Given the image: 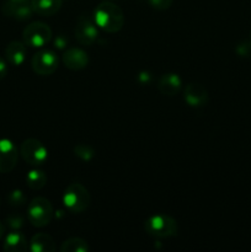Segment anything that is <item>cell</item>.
<instances>
[{"label":"cell","mask_w":251,"mask_h":252,"mask_svg":"<svg viewBox=\"0 0 251 252\" xmlns=\"http://www.w3.org/2000/svg\"><path fill=\"white\" fill-rule=\"evenodd\" d=\"M63 64L70 70H83L88 66L89 56L83 49L71 47L64 52Z\"/></svg>","instance_id":"7c38bea8"},{"label":"cell","mask_w":251,"mask_h":252,"mask_svg":"<svg viewBox=\"0 0 251 252\" xmlns=\"http://www.w3.org/2000/svg\"><path fill=\"white\" fill-rule=\"evenodd\" d=\"M27 218L36 228H44L53 218V207L44 197H37L30 202L27 207Z\"/></svg>","instance_id":"277c9868"},{"label":"cell","mask_w":251,"mask_h":252,"mask_svg":"<svg viewBox=\"0 0 251 252\" xmlns=\"http://www.w3.org/2000/svg\"><path fill=\"white\" fill-rule=\"evenodd\" d=\"M94 21L102 31L107 33H116L121 31L125 25V15L118 5L105 0L94 10Z\"/></svg>","instance_id":"6da1fadb"},{"label":"cell","mask_w":251,"mask_h":252,"mask_svg":"<svg viewBox=\"0 0 251 252\" xmlns=\"http://www.w3.org/2000/svg\"><path fill=\"white\" fill-rule=\"evenodd\" d=\"M150 80H152V76H150V74L148 71H142L138 75V81L140 84H149Z\"/></svg>","instance_id":"4316f807"},{"label":"cell","mask_w":251,"mask_h":252,"mask_svg":"<svg viewBox=\"0 0 251 252\" xmlns=\"http://www.w3.org/2000/svg\"><path fill=\"white\" fill-rule=\"evenodd\" d=\"M63 203L70 213H83L91 203L90 193L83 185L74 182L69 185L64 191Z\"/></svg>","instance_id":"7a4b0ae2"},{"label":"cell","mask_w":251,"mask_h":252,"mask_svg":"<svg viewBox=\"0 0 251 252\" xmlns=\"http://www.w3.org/2000/svg\"><path fill=\"white\" fill-rule=\"evenodd\" d=\"M20 155L27 164L39 166L48 159V150L39 140L30 138L24 140L20 145Z\"/></svg>","instance_id":"8992f818"},{"label":"cell","mask_w":251,"mask_h":252,"mask_svg":"<svg viewBox=\"0 0 251 252\" xmlns=\"http://www.w3.org/2000/svg\"><path fill=\"white\" fill-rule=\"evenodd\" d=\"M73 150L75 157H78L83 161H90L95 157V150L88 144H76Z\"/></svg>","instance_id":"ffe728a7"},{"label":"cell","mask_w":251,"mask_h":252,"mask_svg":"<svg viewBox=\"0 0 251 252\" xmlns=\"http://www.w3.org/2000/svg\"><path fill=\"white\" fill-rule=\"evenodd\" d=\"M174 0H147L148 4L155 10H159V11H164L167 10L172 5Z\"/></svg>","instance_id":"7402d4cb"},{"label":"cell","mask_w":251,"mask_h":252,"mask_svg":"<svg viewBox=\"0 0 251 252\" xmlns=\"http://www.w3.org/2000/svg\"><path fill=\"white\" fill-rule=\"evenodd\" d=\"M31 65L34 73L38 74V75H51L58 69V57L53 51L42 49V51L33 54Z\"/></svg>","instance_id":"52a82bcc"},{"label":"cell","mask_w":251,"mask_h":252,"mask_svg":"<svg viewBox=\"0 0 251 252\" xmlns=\"http://www.w3.org/2000/svg\"><path fill=\"white\" fill-rule=\"evenodd\" d=\"M107 1H112V0H107Z\"/></svg>","instance_id":"f546056e"},{"label":"cell","mask_w":251,"mask_h":252,"mask_svg":"<svg viewBox=\"0 0 251 252\" xmlns=\"http://www.w3.org/2000/svg\"><path fill=\"white\" fill-rule=\"evenodd\" d=\"M7 75V64L2 57H0V81Z\"/></svg>","instance_id":"484cf974"},{"label":"cell","mask_w":251,"mask_h":252,"mask_svg":"<svg viewBox=\"0 0 251 252\" xmlns=\"http://www.w3.org/2000/svg\"><path fill=\"white\" fill-rule=\"evenodd\" d=\"M19 150L16 145L7 138L0 139V172L7 174L15 169L19 160Z\"/></svg>","instance_id":"9c48e42d"},{"label":"cell","mask_w":251,"mask_h":252,"mask_svg":"<svg viewBox=\"0 0 251 252\" xmlns=\"http://www.w3.org/2000/svg\"><path fill=\"white\" fill-rule=\"evenodd\" d=\"M98 37V30L95 21L89 15H81L75 26V38L83 46H91Z\"/></svg>","instance_id":"ba28073f"},{"label":"cell","mask_w":251,"mask_h":252,"mask_svg":"<svg viewBox=\"0 0 251 252\" xmlns=\"http://www.w3.org/2000/svg\"><path fill=\"white\" fill-rule=\"evenodd\" d=\"M144 230L153 238H171L177 234V223L166 214H155L144 221Z\"/></svg>","instance_id":"3957f363"},{"label":"cell","mask_w":251,"mask_h":252,"mask_svg":"<svg viewBox=\"0 0 251 252\" xmlns=\"http://www.w3.org/2000/svg\"><path fill=\"white\" fill-rule=\"evenodd\" d=\"M26 184L31 189L38 191L47 184V175L39 169H32L26 175Z\"/></svg>","instance_id":"ac0fdd59"},{"label":"cell","mask_w":251,"mask_h":252,"mask_svg":"<svg viewBox=\"0 0 251 252\" xmlns=\"http://www.w3.org/2000/svg\"><path fill=\"white\" fill-rule=\"evenodd\" d=\"M1 11L5 16L11 17V19L19 20V21H25L29 20L33 14L32 10L31 2L24 1V2H15L7 0L4 5L1 6Z\"/></svg>","instance_id":"8fae6325"},{"label":"cell","mask_w":251,"mask_h":252,"mask_svg":"<svg viewBox=\"0 0 251 252\" xmlns=\"http://www.w3.org/2000/svg\"><path fill=\"white\" fill-rule=\"evenodd\" d=\"M157 90L166 96H175L182 88V80L177 74L166 73L157 80Z\"/></svg>","instance_id":"4fadbf2b"},{"label":"cell","mask_w":251,"mask_h":252,"mask_svg":"<svg viewBox=\"0 0 251 252\" xmlns=\"http://www.w3.org/2000/svg\"><path fill=\"white\" fill-rule=\"evenodd\" d=\"M68 38H65V37L63 36V34H61V36L57 37L56 39H54V44H56V47L58 49H64L66 47V44H68Z\"/></svg>","instance_id":"d4e9b609"},{"label":"cell","mask_w":251,"mask_h":252,"mask_svg":"<svg viewBox=\"0 0 251 252\" xmlns=\"http://www.w3.org/2000/svg\"><path fill=\"white\" fill-rule=\"evenodd\" d=\"M33 12L41 16H52L61 10L63 0H31Z\"/></svg>","instance_id":"e0dca14e"},{"label":"cell","mask_w":251,"mask_h":252,"mask_svg":"<svg viewBox=\"0 0 251 252\" xmlns=\"http://www.w3.org/2000/svg\"><path fill=\"white\" fill-rule=\"evenodd\" d=\"M90 250L88 243L80 238H70L61 245L62 252H88Z\"/></svg>","instance_id":"d6986e66"},{"label":"cell","mask_w":251,"mask_h":252,"mask_svg":"<svg viewBox=\"0 0 251 252\" xmlns=\"http://www.w3.org/2000/svg\"><path fill=\"white\" fill-rule=\"evenodd\" d=\"M6 223L10 228L12 229H20L24 225V218L19 214H11L6 218Z\"/></svg>","instance_id":"603a6c76"},{"label":"cell","mask_w":251,"mask_h":252,"mask_svg":"<svg viewBox=\"0 0 251 252\" xmlns=\"http://www.w3.org/2000/svg\"><path fill=\"white\" fill-rule=\"evenodd\" d=\"M4 233H5V228H4V225H2L1 221H0V239L4 236Z\"/></svg>","instance_id":"83f0119b"},{"label":"cell","mask_w":251,"mask_h":252,"mask_svg":"<svg viewBox=\"0 0 251 252\" xmlns=\"http://www.w3.org/2000/svg\"><path fill=\"white\" fill-rule=\"evenodd\" d=\"M29 249L32 252H53L56 250V243L48 234L38 233L31 238Z\"/></svg>","instance_id":"2e32d148"},{"label":"cell","mask_w":251,"mask_h":252,"mask_svg":"<svg viewBox=\"0 0 251 252\" xmlns=\"http://www.w3.org/2000/svg\"><path fill=\"white\" fill-rule=\"evenodd\" d=\"M27 56L26 44L24 42L12 41L5 48V57L7 62L14 66H20L25 63Z\"/></svg>","instance_id":"5bb4252c"},{"label":"cell","mask_w":251,"mask_h":252,"mask_svg":"<svg viewBox=\"0 0 251 252\" xmlns=\"http://www.w3.org/2000/svg\"><path fill=\"white\" fill-rule=\"evenodd\" d=\"M184 100L191 107L199 108L208 103V91L199 84H187L184 91Z\"/></svg>","instance_id":"30bf717a"},{"label":"cell","mask_w":251,"mask_h":252,"mask_svg":"<svg viewBox=\"0 0 251 252\" xmlns=\"http://www.w3.org/2000/svg\"><path fill=\"white\" fill-rule=\"evenodd\" d=\"M251 44L248 43V42H244V43L239 44L238 48H236V51H238V53L240 54V56H249V54L251 53Z\"/></svg>","instance_id":"cb8c5ba5"},{"label":"cell","mask_w":251,"mask_h":252,"mask_svg":"<svg viewBox=\"0 0 251 252\" xmlns=\"http://www.w3.org/2000/svg\"><path fill=\"white\" fill-rule=\"evenodd\" d=\"M7 201H9V203L14 207L22 206V204L25 203V201H26V197H25L24 192L22 191H20V189H14V191L10 192L9 196H7Z\"/></svg>","instance_id":"44dd1931"},{"label":"cell","mask_w":251,"mask_h":252,"mask_svg":"<svg viewBox=\"0 0 251 252\" xmlns=\"http://www.w3.org/2000/svg\"><path fill=\"white\" fill-rule=\"evenodd\" d=\"M10 1H15V2H24V1H29V0H10Z\"/></svg>","instance_id":"f1b7e54d"},{"label":"cell","mask_w":251,"mask_h":252,"mask_svg":"<svg viewBox=\"0 0 251 252\" xmlns=\"http://www.w3.org/2000/svg\"><path fill=\"white\" fill-rule=\"evenodd\" d=\"M2 249L6 252H24L29 249V243L22 233L11 231L5 236Z\"/></svg>","instance_id":"9a60e30c"},{"label":"cell","mask_w":251,"mask_h":252,"mask_svg":"<svg viewBox=\"0 0 251 252\" xmlns=\"http://www.w3.org/2000/svg\"><path fill=\"white\" fill-rule=\"evenodd\" d=\"M52 30L47 24L41 21H36L30 24L29 26L25 27L22 32V38L26 46L32 47V48H42L49 43L52 39Z\"/></svg>","instance_id":"5b68a950"}]
</instances>
